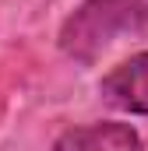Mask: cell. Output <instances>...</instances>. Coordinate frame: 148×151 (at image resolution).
Listing matches in <instances>:
<instances>
[{
    "label": "cell",
    "mask_w": 148,
    "mask_h": 151,
    "mask_svg": "<svg viewBox=\"0 0 148 151\" xmlns=\"http://www.w3.org/2000/svg\"><path fill=\"white\" fill-rule=\"evenodd\" d=\"M148 25V0H81L60 25V49L78 60L92 63L102 49H110L127 32Z\"/></svg>",
    "instance_id": "obj_1"
},
{
    "label": "cell",
    "mask_w": 148,
    "mask_h": 151,
    "mask_svg": "<svg viewBox=\"0 0 148 151\" xmlns=\"http://www.w3.org/2000/svg\"><path fill=\"white\" fill-rule=\"evenodd\" d=\"M102 102L131 116H148V53H134L99 81Z\"/></svg>",
    "instance_id": "obj_2"
},
{
    "label": "cell",
    "mask_w": 148,
    "mask_h": 151,
    "mask_svg": "<svg viewBox=\"0 0 148 151\" xmlns=\"http://www.w3.org/2000/svg\"><path fill=\"white\" fill-rule=\"evenodd\" d=\"M53 151H141V134L131 123H85V127H67L57 141Z\"/></svg>",
    "instance_id": "obj_3"
}]
</instances>
